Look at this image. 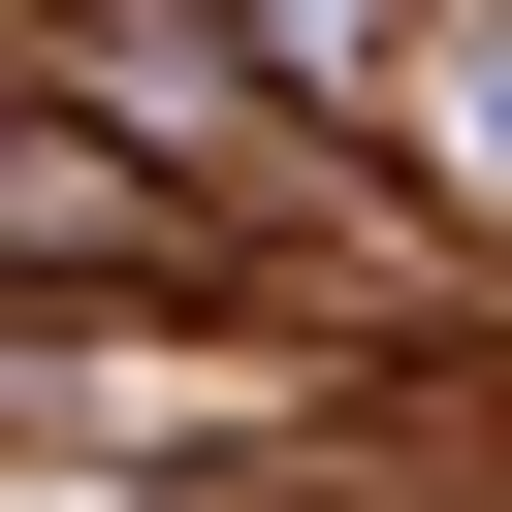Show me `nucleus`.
<instances>
[{"instance_id":"f257e3e1","label":"nucleus","mask_w":512,"mask_h":512,"mask_svg":"<svg viewBox=\"0 0 512 512\" xmlns=\"http://www.w3.org/2000/svg\"><path fill=\"white\" fill-rule=\"evenodd\" d=\"M448 160H480V192H512V32H480V64H448Z\"/></svg>"}]
</instances>
